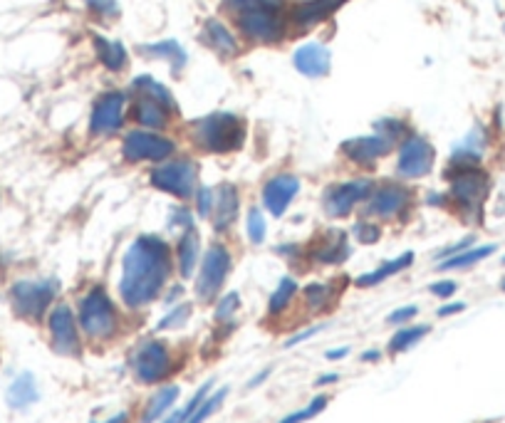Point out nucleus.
<instances>
[{
	"instance_id": "obj_44",
	"label": "nucleus",
	"mask_w": 505,
	"mask_h": 423,
	"mask_svg": "<svg viewBox=\"0 0 505 423\" xmlns=\"http://www.w3.org/2000/svg\"><path fill=\"white\" fill-rule=\"evenodd\" d=\"M90 11L102 15V18H115L119 8H116V0H87Z\"/></svg>"
},
{
	"instance_id": "obj_49",
	"label": "nucleus",
	"mask_w": 505,
	"mask_h": 423,
	"mask_svg": "<svg viewBox=\"0 0 505 423\" xmlns=\"http://www.w3.org/2000/svg\"><path fill=\"white\" fill-rule=\"evenodd\" d=\"M317 332H322V324H320V327H312V330H305V332H300L298 337H290V339L285 342V347H295V344L305 342L308 337H312V334H317Z\"/></svg>"
},
{
	"instance_id": "obj_18",
	"label": "nucleus",
	"mask_w": 505,
	"mask_h": 423,
	"mask_svg": "<svg viewBox=\"0 0 505 423\" xmlns=\"http://www.w3.org/2000/svg\"><path fill=\"white\" fill-rule=\"evenodd\" d=\"M293 62H295V69L305 77H312V80H320L330 72V62H333V55L330 50L320 43H305L295 50L293 55Z\"/></svg>"
},
{
	"instance_id": "obj_54",
	"label": "nucleus",
	"mask_w": 505,
	"mask_h": 423,
	"mask_svg": "<svg viewBox=\"0 0 505 423\" xmlns=\"http://www.w3.org/2000/svg\"><path fill=\"white\" fill-rule=\"evenodd\" d=\"M124 421H126V413H119L116 419H109V421H107V423H124Z\"/></svg>"
},
{
	"instance_id": "obj_10",
	"label": "nucleus",
	"mask_w": 505,
	"mask_h": 423,
	"mask_svg": "<svg viewBox=\"0 0 505 423\" xmlns=\"http://www.w3.org/2000/svg\"><path fill=\"white\" fill-rule=\"evenodd\" d=\"M230 252L226 245L220 243H213L211 248L204 255L201 260V273H198V280H196V295L204 299V302H211L220 292V287L226 283V277L230 273Z\"/></svg>"
},
{
	"instance_id": "obj_47",
	"label": "nucleus",
	"mask_w": 505,
	"mask_h": 423,
	"mask_svg": "<svg viewBox=\"0 0 505 423\" xmlns=\"http://www.w3.org/2000/svg\"><path fill=\"white\" fill-rule=\"evenodd\" d=\"M172 226H184V228H191V216L186 208H173L172 211Z\"/></svg>"
},
{
	"instance_id": "obj_48",
	"label": "nucleus",
	"mask_w": 505,
	"mask_h": 423,
	"mask_svg": "<svg viewBox=\"0 0 505 423\" xmlns=\"http://www.w3.org/2000/svg\"><path fill=\"white\" fill-rule=\"evenodd\" d=\"M471 243H473V238H466V241L456 243L453 248H446V251L441 252V258H451V255H459V252L469 251V248H471Z\"/></svg>"
},
{
	"instance_id": "obj_6",
	"label": "nucleus",
	"mask_w": 505,
	"mask_h": 423,
	"mask_svg": "<svg viewBox=\"0 0 505 423\" xmlns=\"http://www.w3.org/2000/svg\"><path fill=\"white\" fill-rule=\"evenodd\" d=\"M60 290L58 280H20L11 287L12 309L23 320H40Z\"/></svg>"
},
{
	"instance_id": "obj_31",
	"label": "nucleus",
	"mask_w": 505,
	"mask_h": 423,
	"mask_svg": "<svg viewBox=\"0 0 505 423\" xmlns=\"http://www.w3.org/2000/svg\"><path fill=\"white\" fill-rule=\"evenodd\" d=\"M179 399V387H164V389L151 399V403L147 406V411L141 416V423H154L159 421L164 413L172 409L173 403Z\"/></svg>"
},
{
	"instance_id": "obj_23",
	"label": "nucleus",
	"mask_w": 505,
	"mask_h": 423,
	"mask_svg": "<svg viewBox=\"0 0 505 423\" xmlns=\"http://www.w3.org/2000/svg\"><path fill=\"white\" fill-rule=\"evenodd\" d=\"M198 251H201V238L194 228H188L176 243V260H179V273L181 277H191L194 267L198 263Z\"/></svg>"
},
{
	"instance_id": "obj_34",
	"label": "nucleus",
	"mask_w": 505,
	"mask_h": 423,
	"mask_svg": "<svg viewBox=\"0 0 505 423\" xmlns=\"http://www.w3.org/2000/svg\"><path fill=\"white\" fill-rule=\"evenodd\" d=\"M226 396H228V389H219L216 394H213V396H206V399H204V403H201V406H198V409H196V411L188 416V421H186V423H204L208 416H211V413L219 411L220 403L226 401Z\"/></svg>"
},
{
	"instance_id": "obj_17",
	"label": "nucleus",
	"mask_w": 505,
	"mask_h": 423,
	"mask_svg": "<svg viewBox=\"0 0 505 423\" xmlns=\"http://www.w3.org/2000/svg\"><path fill=\"white\" fill-rule=\"evenodd\" d=\"M300 181L298 176L293 173H277L273 179H268L263 188V204L265 211L270 216L280 218L287 211V206L293 204V198L298 196Z\"/></svg>"
},
{
	"instance_id": "obj_26",
	"label": "nucleus",
	"mask_w": 505,
	"mask_h": 423,
	"mask_svg": "<svg viewBox=\"0 0 505 423\" xmlns=\"http://www.w3.org/2000/svg\"><path fill=\"white\" fill-rule=\"evenodd\" d=\"M204 40L208 43V47H213L220 55H236L238 52V43H236L233 33L219 20H208L206 28H204Z\"/></svg>"
},
{
	"instance_id": "obj_27",
	"label": "nucleus",
	"mask_w": 505,
	"mask_h": 423,
	"mask_svg": "<svg viewBox=\"0 0 505 423\" xmlns=\"http://www.w3.org/2000/svg\"><path fill=\"white\" fill-rule=\"evenodd\" d=\"M94 50H97V58L102 62L104 68L112 69V72H119V69L126 68V50L122 43H115V40H104L100 35H94Z\"/></svg>"
},
{
	"instance_id": "obj_15",
	"label": "nucleus",
	"mask_w": 505,
	"mask_h": 423,
	"mask_svg": "<svg viewBox=\"0 0 505 423\" xmlns=\"http://www.w3.org/2000/svg\"><path fill=\"white\" fill-rule=\"evenodd\" d=\"M50 334H52V347L58 355H80V334L75 324V312L68 305H58L50 312Z\"/></svg>"
},
{
	"instance_id": "obj_37",
	"label": "nucleus",
	"mask_w": 505,
	"mask_h": 423,
	"mask_svg": "<svg viewBox=\"0 0 505 423\" xmlns=\"http://www.w3.org/2000/svg\"><path fill=\"white\" fill-rule=\"evenodd\" d=\"M352 238L362 245H374L381 238V228L377 223H369V220H357L352 226Z\"/></svg>"
},
{
	"instance_id": "obj_16",
	"label": "nucleus",
	"mask_w": 505,
	"mask_h": 423,
	"mask_svg": "<svg viewBox=\"0 0 505 423\" xmlns=\"http://www.w3.org/2000/svg\"><path fill=\"white\" fill-rule=\"evenodd\" d=\"M391 144L389 139L381 137V134H369V137H355V139H347L345 144H342V156L347 161H352L357 166H374L381 156H387L391 151Z\"/></svg>"
},
{
	"instance_id": "obj_29",
	"label": "nucleus",
	"mask_w": 505,
	"mask_h": 423,
	"mask_svg": "<svg viewBox=\"0 0 505 423\" xmlns=\"http://www.w3.org/2000/svg\"><path fill=\"white\" fill-rule=\"evenodd\" d=\"M495 245H481V248H471V251H463L459 255H451L446 260L438 263V270H461V267H471V265L481 263L488 255H493Z\"/></svg>"
},
{
	"instance_id": "obj_4",
	"label": "nucleus",
	"mask_w": 505,
	"mask_h": 423,
	"mask_svg": "<svg viewBox=\"0 0 505 423\" xmlns=\"http://www.w3.org/2000/svg\"><path fill=\"white\" fill-rule=\"evenodd\" d=\"M80 324L87 337L107 339L116 330V309L112 298L102 287H94L90 295L80 299Z\"/></svg>"
},
{
	"instance_id": "obj_8",
	"label": "nucleus",
	"mask_w": 505,
	"mask_h": 423,
	"mask_svg": "<svg viewBox=\"0 0 505 423\" xmlns=\"http://www.w3.org/2000/svg\"><path fill=\"white\" fill-rule=\"evenodd\" d=\"M176 149L172 139L161 137L156 132L149 129H137L129 132L122 141V156L129 164H139V161H151V164H161L166 161Z\"/></svg>"
},
{
	"instance_id": "obj_25",
	"label": "nucleus",
	"mask_w": 505,
	"mask_h": 423,
	"mask_svg": "<svg viewBox=\"0 0 505 423\" xmlns=\"http://www.w3.org/2000/svg\"><path fill=\"white\" fill-rule=\"evenodd\" d=\"M8 403H11L12 409H28L30 403L40 399V394H37V384H35V377L33 374H20V377L12 381L11 387H8Z\"/></svg>"
},
{
	"instance_id": "obj_11",
	"label": "nucleus",
	"mask_w": 505,
	"mask_h": 423,
	"mask_svg": "<svg viewBox=\"0 0 505 423\" xmlns=\"http://www.w3.org/2000/svg\"><path fill=\"white\" fill-rule=\"evenodd\" d=\"M132 371L141 384H156L169 377L172 371V352L161 339H147L139 344V349L132 356Z\"/></svg>"
},
{
	"instance_id": "obj_56",
	"label": "nucleus",
	"mask_w": 505,
	"mask_h": 423,
	"mask_svg": "<svg viewBox=\"0 0 505 423\" xmlns=\"http://www.w3.org/2000/svg\"><path fill=\"white\" fill-rule=\"evenodd\" d=\"M503 263H505V258H503Z\"/></svg>"
},
{
	"instance_id": "obj_41",
	"label": "nucleus",
	"mask_w": 505,
	"mask_h": 423,
	"mask_svg": "<svg viewBox=\"0 0 505 423\" xmlns=\"http://www.w3.org/2000/svg\"><path fill=\"white\" fill-rule=\"evenodd\" d=\"M191 315V305H179L173 307L172 315H166L164 320L159 322V330H176V327H184L186 320Z\"/></svg>"
},
{
	"instance_id": "obj_46",
	"label": "nucleus",
	"mask_w": 505,
	"mask_h": 423,
	"mask_svg": "<svg viewBox=\"0 0 505 423\" xmlns=\"http://www.w3.org/2000/svg\"><path fill=\"white\" fill-rule=\"evenodd\" d=\"M431 292H434L437 298L446 299L456 292V283H453V280H441V283H434V285H431Z\"/></svg>"
},
{
	"instance_id": "obj_19",
	"label": "nucleus",
	"mask_w": 505,
	"mask_h": 423,
	"mask_svg": "<svg viewBox=\"0 0 505 423\" xmlns=\"http://www.w3.org/2000/svg\"><path fill=\"white\" fill-rule=\"evenodd\" d=\"M238 216V188L233 183H220L213 191V208H211V226L223 233Z\"/></svg>"
},
{
	"instance_id": "obj_38",
	"label": "nucleus",
	"mask_w": 505,
	"mask_h": 423,
	"mask_svg": "<svg viewBox=\"0 0 505 423\" xmlns=\"http://www.w3.org/2000/svg\"><path fill=\"white\" fill-rule=\"evenodd\" d=\"M305 299L312 309L325 307L330 299H333V285H325V283H312L305 287Z\"/></svg>"
},
{
	"instance_id": "obj_52",
	"label": "nucleus",
	"mask_w": 505,
	"mask_h": 423,
	"mask_svg": "<svg viewBox=\"0 0 505 423\" xmlns=\"http://www.w3.org/2000/svg\"><path fill=\"white\" fill-rule=\"evenodd\" d=\"M337 379H340L337 374H325L322 379H317V387H325V384H334Z\"/></svg>"
},
{
	"instance_id": "obj_53",
	"label": "nucleus",
	"mask_w": 505,
	"mask_h": 423,
	"mask_svg": "<svg viewBox=\"0 0 505 423\" xmlns=\"http://www.w3.org/2000/svg\"><path fill=\"white\" fill-rule=\"evenodd\" d=\"M374 359H379V352H365L362 355V362H374Z\"/></svg>"
},
{
	"instance_id": "obj_12",
	"label": "nucleus",
	"mask_w": 505,
	"mask_h": 423,
	"mask_svg": "<svg viewBox=\"0 0 505 423\" xmlns=\"http://www.w3.org/2000/svg\"><path fill=\"white\" fill-rule=\"evenodd\" d=\"M434 159H437V151L431 147V141L421 134H409L402 141V149H399V159H397V173L402 179H424L434 169Z\"/></svg>"
},
{
	"instance_id": "obj_2",
	"label": "nucleus",
	"mask_w": 505,
	"mask_h": 423,
	"mask_svg": "<svg viewBox=\"0 0 505 423\" xmlns=\"http://www.w3.org/2000/svg\"><path fill=\"white\" fill-rule=\"evenodd\" d=\"M448 196L469 218H481L483 204L491 194V176L478 164H451Z\"/></svg>"
},
{
	"instance_id": "obj_50",
	"label": "nucleus",
	"mask_w": 505,
	"mask_h": 423,
	"mask_svg": "<svg viewBox=\"0 0 505 423\" xmlns=\"http://www.w3.org/2000/svg\"><path fill=\"white\" fill-rule=\"evenodd\" d=\"M466 309V305L463 302H456V305H444V307L438 309V317H448V315H459V312H463Z\"/></svg>"
},
{
	"instance_id": "obj_45",
	"label": "nucleus",
	"mask_w": 505,
	"mask_h": 423,
	"mask_svg": "<svg viewBox=\"0 0 505 423\" xmlns=\"http://www.w3.org/2000/svg\"><path fill=\"white\" fill-rule=\"evenodd\" d=\"M416 315H419V307H413V305H406V307L394 309L389 317H387V322H389V324H404V322H412Z\"/></svg>"
},
{
	"instance_id": "obj_51",
	"label": "nucleus",
	"mask_w": 505,
	"mask_h": 423,
	"mask_svg": "<svg viewBox=\"0 0 505 423\" xmlns=\"http://www.w3.org/2000/svg\"><path fill=\"white\" fill-rule=\"evenodd\" d=\"M347 352H349L347 347H342V349H330V352H327V359H333V362H337V359H342V356H347Z\"/></svg>"
},
{
	"instance_id": "obj_24",
	"label": "nucleus",
	"mask_w": 505,
	"mask_h": 423,
	"mask_svg": "<svg viewBox=\"0 0 505 423\" xmlns=\"http://www.w3.org/2000/svg\"><path fill=\"white\" fill-rule=\"evenodd\" d=\"M412 263H413V252H404L399 258H394V260H387L384 265H379L377 270H372V273L367 275H359L355 280V285L357 287L379 285V283H384L387 277H394V275H399L402 270H406Z\"/></svg>"
},
{
	"instance_id": "obj_5",
	"label": "nucleus",
	"mask_w": 505,
	"mask_h": 423,
	"mask_svg": "<svg viewBox=\"0 0 505 423\" xmlns=\"http://www.w3.org/2000/svg\"><path fill=\"white\" fill-rule=\"evenodd\" d=\"M149 181L151 186H156L164 194L188 201L198 191V166L191 159L166 161V164H161L151 172Z\"/></svg>"
},
{
	"instance_id": "obj_28",
	"label": "nucleus",
	"mask_w": 505,
	"mask_h": 423,
	"mask_svg": "<svg viewBox=\"0 0 505 423\" xmlns=\"http://www.w3.org/2000/svg\"><path fill=\"white\" fill-rule=\"evenodd\" d=\"M144 55L149 58H159L166 60L173 69H181L186 65V52L184 47L179 45L176 40H164V43H154V45H144L141 47Z\"/></svg>"
},
{
	"instance_id": "obj_7",
	"label": "nucleus",
	"mask_w": 505,
	"mask_h": 423,
	"mask_svg": "<svg viewBox=\"0 0 505 423\" xmlns=\"http://www.w3.org/2000/svg\"><path fill=\"white\" fill-rule=\"evenodd\" d=\"M413 194L409 186L397 181H384L372 188V194L367 196V216L381 218V220H394V218H404L406 211L412 208Z\"/></svg>"
},
{
	"instance_id": "obj_42",
	"label": "nucleus",
	"mask_w": 505,
	"mask_h": 423,
	"mask_svg": "<svg viewBox=\"0 0 505 423\" xmlns=\"http://www.w3.org/2000/svg\"><path fill=\"white\" fill-rule=\"evenodd\" d=\"M236 309H238V295H236V292H230V295H226V298L219 302V307H216V320L219 322L230 320Z\"/></svg>"
},
{
	"instance_id": "obj_22",
	"label": "nucleus",
	"mask_w": 505,
	"mask_h": 423,
	"mask_svg": "<svg viewBox=\"0 0 505 423\" xmlns=\"http://www.w3.org/2000/svg\"><path fill=\"white\" fill-rule=\"evenodd\" d=\"M172 109H166L164 104L156 102V100H151L147 94H141L137 102H134V119H137V124H141L144 129H149V132H161V129H166L169 122H172Z\"/></svg>"
},
{
	"instance_id": "obj_55",
	"label": "nucleus",
	"mask_w": 505,
	"mask_h": 423,
	"mask_svg": "<svg viewBox=\"0 0 505 423\" xmlns=\"http://www.w3.org/2000/svg\"><path fill=\"white\" fill-rule=\"evenodd\" d=\"M501 287H503V292H505V280H503V285H501Z\"/></svg>"
},
{
	"instance_id": "obj_33",
	"label": "nucleus",
	"mask_w": 505,
	"mask_h": 423,
	"mask_svg": "<svg viewBox=\"0 0 505 423\" xmlns=\"http://www.w3.org/2000/svg\"><path fill=\"white\" fill-rule=\"evenodd\" d=\"M295 292H298V283H295L293 277H283L276 292L270 295V305H268L270 315H280V312H283V309H285L287 305L293 302Z\"/></svg>"
},
{
	"instance_id": "obj_40",
	"label": "nucleus",
	"mask_w": 505,
	"mask_h": 423,
	"mask_svg": "<svg viewBox=\"0 0 505 423\" xmlns=\"http://www.w3.org/2000/svg\"><path fill=\"white\" fill-rule=\"evenodd\" d=\"M285 0H226L233 15L241 11H252V8H283Z\"/></svg>"
},
{
	"instance_id": "obj_35",
	"label": "nucleus",
	"mask_w": 505,
	"mask_h": 423,
	"mask_svg": "<svg viewBox=\"0 0 505 423\" xmlns=\"http://www.w3.org/2000/svg\"><path fill=\"white\" fill-rule=\"evenodd\" d=\"M377 134L387 137L391 144H399L404 139L412 134V129L399 122V119H384V122H377Z\"/></svg>"
},
{
	"instance_id": "obj_21",
	"label": "nucleus",
	"mask_w": 505,
	"mask_h": 423,
	"mask_svg": "<svg viewBox=\"0 0 505 423\" xmlns=\"http://www.w3.org/2000/svg\"><path fill=\"white\" fill-rule=\"evenodd\" d=\"M347 0H305V3H300L295 5V11H293V23L298 25V28H310V25H317L322 20H327L333 12H337L342 5H345Z\"/></svg>"
},
{
	"instance_id": "obj_30",
	"label": "nucleus",
	"mask_w": 505,
	"mask_h": 423,
	"mask_svg": "<svg viewBox=\"0 0 505 423\" xmlns=\"http://www.w3.org/2000/svg\"><path fill=\"white\" fill-rule=\"evenodd\" d=\"M132 84H134V90L139 94H147L151 100H156V102H161L166 109H172L173 115H176V100H173L172 92L166 90L159 80H154V77H137Z\"/></svg>"
},
{
	"instance_id": "obj_3",
	"label": "nucleus",
	"mask_w": 505,
	"mask_h": 423,
	"mask_svg": "<svg viewBox=\"0 0 505 423\" xmlns=\"http://www.w3.org/2000/svg\"><path fill=\"white\" fill-rule=\"evenodd\" d=\"M191 137L204 151L228 154L245 144V122L230 112H216L198 119L191 129Z\"/></svg>"
},
{
	"instance_id": "obj_39",
	"label": "nucleus",
	"mask_w": 505,
	"mask_h": 423,
	"mask_svg": "<svg viewBox=\"0 0 505 423\" xmlns=\"http://www.w3.org/2000/svg\"><path fill=\"white\" fill-rule=\"evenodd\" d=\"M245 228H248V238H251V243L261 245V243L265 241L268 226H265V218L258 208H251V211H248V223H245Z\"/></svg>"
},
{
	"instance_id": "obj_43",
	"label": "nucleus",
	"mask_w": 505,
	"mask_h": 423,
	"mask_svg": "<svg viewBox=\"0 0 505 423\" xmlns=\"http://www.w3.org/2000/svg\"><path fill=\"white\" fill-rule=\"evenodd\" d=\"M196 208L204 218L211 216V208H213V188H198L196 191Z\"/></svg>"
},
{
	"instance_id": "obj_1",
	"label": "nucleus",
	"mask_w": 505,
	"mask_h": 423,
	"mask_svg": "<svg viewBox=\"0 0 505 423\" xmlns=\"http://www.w3.org/2000/svg\"><path fill=\"white\" fill-rule=\"evenodd\" d=\"M173 270L172 245L159 235H139L122 260L119 295L129 307H144L159 298Z\"/></svg>"
},
{
	"instance_id": "obj_13",
	"label": "nucleus",
	"mask_w": 505,
	"mask_h": 423,
	"mask_svg": "<svg viewBox=\"0 0 505 423\" xmlns=\"http://www.w3.org/2000/svg\"><path fill=\"white\" fill-rule=\"evenodd\" d=\"M374 183L369 179H355V181H342L330 186L322 196V206L330 218H347L362 201H367Z\"/></svg>"
},
{
	"instance_id": "obj_14",
	"label": "nucleus",
	"mask_w": 505,
	"mask_h": 423,
	"mask_svg": "<svg viewBox=\"0 0 505 423\" xmlns=\"http://www.w3.org/2000/svg\"><path fill=\"white\" fill-rule=\"evenodd\" d=\"M124 107L126 97L122 92H107L92 107L90 116V132L94 137H109L122 129L124 124Z\"/></svg>"
},
{
	"instance_id": "obj_9",
	"label": "nucleus",
	"mask_w": 505,
	"mask_h": 423,
	"mask_svg": "<svg viewBox=\"0 0 505 423\" xmlns=\"http://www.w3.org/2000/svg\"><path fill=\"white\" fill-rule=\"evenodd\" d=\"M283 8H252V11L236 12V23L245 37L255 43H277L285 35Z\"/></svg>"
},
{
	"instance_id": "obj_36",
	"label": "nucleus",
	"mask_w": 505,
	"mask_h": 423,
	"mask_svg": "<svg viewBox=\"0 0 505 423\" xmlns=\"http://www.w3.org/2000/svg\"><path fill=\"white\" fill-rule=\"evenodd\" d=\"M325 406H327V396H315V399L302 409V411H295L290 413V416H285L280 423H305L310 421V419H315L317 413L325 411Z\"/></svg>"
},
{
	"instance_id": "obj_32",
	"label": "nucleus",
	"mask_w": 505,
	"mask_h": 423,
	"mask_svg": "<svg viewBox=\"0 0 505 423\" xmlns=\"http://www.w3.org/2000/svg\"><path fill=\"white\" fill-rule=\"evenodd\" d=\"M431 332L429 324H412V327H404L399 332L391 337L389 342V355H402L409 347H413L416 342H421L426 334Z\"/></svg>"
},
{
	"instance_id": "obj_20",
	"label": "nucleus",
	"mask_w": 505,
	"mask_h": 423,
	"mask_svg": "<svg viewBox=\"0 0 505 423\" xmlns=\"http://www.w3.org/2000/svg\"><path fill=\"white\" fill-rule=\"evenodd\" d=\"M349 252L352 251H349V243H347V233H342L340 228H333L315 243L310 255L322 265H340L349 258Z\"/></svg>"
}]
</instances>
